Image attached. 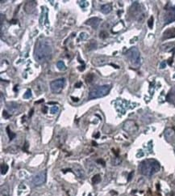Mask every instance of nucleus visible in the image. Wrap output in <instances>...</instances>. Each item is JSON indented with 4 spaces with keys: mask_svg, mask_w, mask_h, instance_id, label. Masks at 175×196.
Here are the masks:
<instances>
[{
    "mask_svg": "<svg viewBox=\"0 0 175 196\" xmlns=\"http://www.w3.org/2000/svg\"><path fill=\"white\" fill-rule=\"evenodd\" d=\"M94 78H95V76H94V75L93 74H88V76L86 77V82L87 83H91L93 80H94Z\"/></svg>",
    "mask_w": 175,
    "mask_h": 196,
    "instance_id": "a878e982",
    "label": "nucleus"
},
{
    "mask_svg": "<svg viewBox=\"0 0 175 196\" xmlns=\"http://www.w3.org/2000/svg\"><path fill=\"white\" fill-rule=\"evenodd\" d=\"M42 111L44 113H47V107H46V106H45V107H44V109H42Z\"/></svg>",
    "mask_w": 175,
    "mask_h": 196,
    "instance_id": "4c0bfd02",
    "label": "nucleus"
},
{
    "mask_svg": "<svg viewBox=\"0 0 175 196\" xmlns=\"http://www.w3.org/2000/svg\"><path fill=\"white\" fill-rule=\"evenodd\" d=\"M160 163L154 159H148L142 161L139 165L140 174L147 177H151L160 171Z\"/></svg>",
    "mask_w": 175,
    "mask_h": 196,
    "instance_id": "f03ea898",
    "label": "nucleus"
},
{
    "mask_svg": "<svg viewBox=\"0 0 175 196\" xmlns=\"http://www.w3.org/2000/svg\"><path fill=\"white\" fill-rule=\"evenodd\" d=\"M7 132H8V137H9V139H10V140H12L13 139L15 138V136H16V135H15L14 132H12V131H11L10 130V127H7Z\"/></svg>",
    "mask_w": 175,
    "mask_h": 196,
    "instance_id": "393cba45",
    "label": "nucleus"
},
{
    "mask_svg": "<svg viewBox=\"0 0 175 196\" xmlns=\"http://www.w3.org/2000/svg\"><path fill=\"white\" fill-rule=\"evenodd\" d=\"M165 66H166V63H165V61H163L162 63H161L160 64V67L161 68H165Z\"/></svg>",
    "mask_w": 175,
    "mask_h": 196,
    "instance_id": "c9c22d12",
    "label": "nucleus"
},
{
    "mask_svg": "<svg viewBox=\"0 0 175 196\" xmlns=\"http://www.w3.org/2000/svg\"><path fill=\"white\" fill-rule=\"evenodd\" d=\"M53 54L52 42L48 39L38 41L35 45L34 58L40 63H45L51 58Z\"/></svg>",
    "mask_w": 175,
    "mask_h": 196,
    "instance_id": "f257e3e1",
    "label": "nucleus"
},
{
    "mask_svg": "<svg viewBox=\"0 0 175 196\" xmlns=\"http://www.w3.org/2000/svg\"><path fill=\"white\" fill-rule=\"evenodd\" d=\"M28 142H26V143H25V144H24V146H23V151H27V150H28Z\"/></svg>",
    "mask_w": 175,
    "mask_h": 196,
    "instance_id": "f704fd0d",
    "label": "nucleus"
},
{
    "mask_svg": "<svg viewBox=\"0 0 175 196\" xmlns=\"http://www.w3.org/2000/svg\"><path fill=\"white\" fill-rule=\"evenodd\" d=\"M80 86H82V83H81V82H79V83L75 84V87H77V88H80Z\"/></svg>",
    "mask_w": 175,
    "mask_h": 196,
    "instance_id": "58836bf2",
    "label": "nucleus"
},
{
    "mask_svg": "<svg viewBox=\"0 0 175 196\" xmlns=\"http://www.w3.org/2000/svg\"><path fill=\"white\" fill-rule=\"evenodd\" d=\"M148 25L149 27V28H153V17H150V19L148 21Z\"/></svg>",
    "mask_w": 175,
    "mask_h": 196,
    "instance_id": "c85d7f7f",
    "label": "nucleus"
},
{
    "mask_svg": "<svg viewBox=\"0 0 175 196\" xmlns=\"http://www.w3.org/2000/svg\"><path fill=\"white\" fill-rule=\"evenodd\" d=\"M173 38H175V28H168L167 30H165L163 33V40H167V39Z\"/></svg>",
    "mask_w": 175,
    "mask_h": 196,
    "instance_id": "4468645a",
    "label": "nucleus"
},
{
    "mask_svg": "<svg viewBox=\"0 0 175 196\" xmlns=\"http://www.w3.org/2000/svg\"><path fill=\"white\" fill-rule=\"evenodd\" d=\"M74 173L76 174V176L78 177V178L80 179H84L85 178V172L83 170V168H81L79 165H75L73 168Z\"/></svg>",
    "mask_w": 175,
    "mask_h": 196,
    "instance_id": "2eb2a0df",
    "label": "nucleus"
},
{
    "mask_svg": "<svg viewBox=\"0 0 175 196\" xmlns=\"http://www.w3.org/2000/svg\"><path fill=\"white\" fill-rule=\"evenodd\" d=\"M36 7V1H28L24 6V11L28 14H33L35 11Z\"/></svg>",
    "mask_w": 175,
    "mask_h": 196,
    "instance_id": "9d476101",
    "label": "nucleus"
},
{
    "mask_svg": "<svg viewBox=\"0 0 175 196\" xmlns=\"http://www.w3.org/2000/svg\"><path fill=\"white\" fill-rule=\"evenodd\" d=\"M72 98V99H73V101H78V98H74V97H71Z\"/></svg>",
    "mask_w": 175,
    "mask_h": 196,
    "instance_id": "a19ab883",
    "label": "nucleus"
},
{
    "mask_svg": "<svg viewBox=\"0 0 175 196\" xmlns=\"http://www.w3.org/2000/svg\"><path fill=\"white\" fill-rule=\"evenodd\" d=\"M79 4H80V6L83 8H86L88 6V3L86 1H80V2H79Z\"/></svg>",
    "mask_w": 175,
    "mask_h": 196,
    "instance_id": "7c9ffc66",
    "label": "nucleus"
},
{
    "mask_svg": "<svg viewBox=\"0 0 175 196\" xmlns=\"http://www.w3.org/2000/svg\"><path fill=\"white\" fill-rule=\"evenodd\" d=\"M101 181V176L99 174H96L92 178L93 184H98Z\"/></svg>",
    "mask_w": 175,
    "mask_h": 196,
    "instance_id": "b1692460",
    "label": "nucleus"
},
{
    "mask_svg": "<svg viewBox=\"0 0 175 196\" xmlns=\"http://www.w3.org/2000/svg\"><path fill=\"white\" fill-rule=\"evenodd\" d=\"M1 196H9V187L7 185L1 186Z\"/></svg>",
    "mask_w": 175,
    "mask_h": 196,
    "instance_id": "6ab92c4d",
    "label": "nucleus"
},
{
    "mask_svg": "<svg viewBox=\"0 0 175 196\" xmlns=\"http://www.w3.org/2000/svg\"><path fill=\"white\" fill-rule=\"evenodd\" d=\"M8 165L7 164H2L1 165V174L4 175L8 173Z\"/></svg>",
    "mask_w": 175,
    "mask_h": 196,
    "instance_id": "5701e85b",
    "label": "nucleus"
},
{
    "mask_svg": "<svg viewBox=\"0 0 175 196\" xmlns=\"http://www.w3.org/2000/svg\"><path fill=\"white\" fill-rule=\"evenodd\" d=\"M174 152H175V147H174Z\"/></svg>",
    "mask_w": 175,
    "mask_h": 196,
    "instance_id": "37998d69",
    "label": "nucleus"
},
{
    "mask_svg": "<svg viewBox=\"0 0 175 196\" xmlns=\"http://www.w3.org/2000/svg\"><path fill=\"white\" fill-rule=\"evenodd\" d=\"M107 63H108V60L103 56H98V57H96V58L92 59V63L96 67H101V66L105 65Z\"/></svg>",
    "mask_w": 175,
    "mask_h": 196,
    "instance_id": "9b49d317",
    "label": "nucleus"
},
{
    "mask_svg": "<svg viewBox=\"0 0 175 196\" xmlns=\"http://www.w3.org/2000/svg\"><path fill=\"white\" fill-rule=\"evenodd\" d=\"M65 84V79H58L56 80L52 81L50 83V88L53 93H60L62 89L64 88V86Z\"/></svg>",
    "mask_w": 175,
    "mask_h": 196,
    "instance_id": "39448f33",
    "label": "nucleus"
},
{
    "mask_svg": "<svg viewBox=\"0 0 175 196\" xmlns=\"http://www.w3.org/2000/svg\"><path fill=\"white\" fill-rule=\"evenodd\" d=\"M30 97H32V92L30 89H28L27 92L23 94V98L24 99H29Z\"/></svg>",
    "mask_w": 175,
    "mask_h": 196,
    "instance_id": "cd10ccee",
    "label": "nucleus"
},
{
    "mask_svg": "<svg viewBox=\"0 0 175 196\" xmlns=\"http://www.w3.org/2000/svg\"><path fill=\"white\" fill-rule=\"evenodd\" d=\"M111 86L108 84H105V85L98 86L97 88H95L94 89L90 91L89 93V96L88 98L91 100V99H97V98L103 97L105 96L106 95H108V93L110 92Z\"/></svg>",
    "mask_w": 175,
    "mask_h": 196,
    "instance_id": "20e7f679",
    "label": "nucleus"
},
{
    "mask_svg": "<svg viewBox=\"0 0 175 196\" xmlns=\"http://www.w3.org/2000/svg\"><path fill=\"white\" fill-rule=\"evenodd\" d=\"M59 112V107L58 106H53V107H51L50 108V113H52V114H55V113H58Z\"/></svg>",
    "mask_w": 175,
    "mask_h": 196,
    "instance_id": "bb28decb",
    "label": "nucleus"
},
{
    "mask_svg": "<svg viewBox=\"0 0 175 196\" xmlns=\"http://www.w3.org/2000/svg\"><path fill=\"white\" fill-rule=\"evenodd\" d=\"M87 37H88L87 34H86V33H82L80 34V38H82V39H83V40H84V39H86V38H87Z\"/></svg>",
    "mask_w": 175,
    "mask_h": 196,
    "instance_id": "473e14b6",
    "label": "nucleus"
},
{
    "mask_svg": "<svg viewBox=\"0 0 175 196\" xmlns=\"http://www.w3.org/2000/svg\"><path fill=\"white\" fill-rule=\"evenodd\" d=\"M174 78H175V76H174Z\"/></svg>",
    "mask_w": 175,
    "mask_h": 196,
    "instance_id": "c03bdc74",
    "label": "nucleus"
},
{
    "mask_svg": "<svg viewBox=\"0 0 175 196\" xmlns=\"http://www.w3.org/2000/svg\"><path fill=\"white\" fill-rule=\"evenodd\" d=\"M130 13L133 17L138 20H141V16H142L143 18L145 17L144 13H143L142 11V9H141V7H140V4L138 3V2H135V3L133 4V6L131 7Z\"/></svg>",
    "mask_w": 175,
    "mask_h": 196,
    "instance_id": "423d86ee",
    "label": "nucleus"
},
{
    "mask_svg": "<svg viewBox=\"0 0 175 196\" xmlns=\"http://www.w3.org/2000/svg\"><path fill=\"white\" fill-rule=\"evenodd\" d=\"M45 181H46V172L45 171L40 172L33 177V183L36 186H41L45 183Z\"/></svg>",
    "mask_w": 175,
    "mask_h": 196,
    "instance_id": "0eeeda50",
    "label": "nucleus"
},
{
    "mask_svg": "<svg viewBox=\"0 0 175 196\" xmlns=\"http://www.w3.org/2000/svg\"><path fill=\"white\" fill-rule=\"evenodd\" d=\"M164 21H165V24L175 21V7L167 9L165 17H164Z\"/></svg>",
    "mask_w": 175,
    "mask_h": 196,
    "instance_id": "6e6552de",
    "label": "nucleus"
},
{
    "mask_svg": "<svg viewBox=\"0 0 175 196\" xmlns=\"http://www.w3.org/2000/svg\"><path fill=\"white\" fill-rule=\"evenodd\" d=\"M19 108V105L15 102H11L8 104V109L10 110V112H15Z\"/></svg>",
    "mask_w": 175,
    "mask_h": 196,
    "instance_id": "a211bd4d",
    "label": "nucleus"
},
{
    "mask_svg": "<svg viewBox=\"0 0 175 196\" xmlns=\"http://www.w3.org/2000/svg\"><path fill=\"white\" fill-rule=\"evenodd\" d=\"M126 57L130 65L134 68H138L141 64L140 53L136 47H132L126 52Z\"/></svg>",
    "mask_w": 175,
    "mask_h": 196,
    "instance_id": "7ed1b4c3",
    "label": "nucleus"
},
{
    "mask_svg": "<svg viewBox=\"0 0 175 196\" xmlns=\"http://www.w3.org/2000/svg\"><path fill=\"white\" fill-rule=\"evenodd\" d=\"M88 50H90V51H92V50H95L97 48V42H96V41L95 40H91L89 42L87 45Z\"/></svg>",
    "mask_w": 175,
    "mask_h": 196,
    "instance_id": "aec40b11",
    "label": "nucleus"
},
{
    "mask_svg": "<svg viewBox=\"0 0 175 196\" xmlns=\"http://www.w3.org/2000/svg\"><path fill=\"white\" fill-rule=\"evenodd\" d=\"M97 163L102 164L103 166H105V165H106L105 161H103V160H102V159H98V160H97Z\"/></svg>",
    "mask_w": 175,
    "mask_h": 196,
    "instance_id": "72a5a7b5",
    "label": "nucleus"
},
{
    "mask_svg": "<svg viewBox=\"0 0 175 196\" xmlns=\"http://www.w3.org/2000/svg\"><path fill=\"white\" fill-rule=\"evenodd\" d=\"M173 49V45L172 44H166V45H164L161 46V50L164 51H171Z\"/></svg>",
    "mask_w": 175,
    "mask_h": 196,
    "instance_id": "412c9836",
    "label": "nucleus"
},
{
    "mask_svg": "<svg viewBox=\"0 0 175 196\" xmlns=\"http://www.w3.org/2000/svg\"><path fill=\"white\" fill-rule=\"evenodd\" d=\"M57 67L60 70H66V67H65V63L63 61H58L57 63Z\"/></svg>",
    "mask_w": 175,
    "mask_h": 196,
    "instance_id": "4be33fe9",
    "label": "nucleus"
},
{
    "mask_svg": "<svg viewBox=\"0 0 175 196\" xmlns=\"http://www.w3.org/2000/svg\"><path fill=\"white\" fill-rule=\"evenodd\" d=\"M166 99L167 101L170 103H172L173 105L175 106V89H173L168 93L167 96H166Z\"/></svg>",
    "mask_w": 175,
    "mask_h": 196,
    "instance_id": "dca6fc26",
    "label": "nucleus"
},
{
    "mask_svg": "<svg viewBox=\"0 0 175 196\" xmlns=\"http://www.w3.org/2000/svg\"><path fill=\"white\" fill-rule=\"evenodd\" d=\"M165 139L168 142H171L175 138V131L173 128H167L164 133Z\"/></svg>",
    "mask_w": 175,
    "mask_h": 196,
    "instance_id": "f8f14e48",
    "label": "nucleus"
},
{
    "mask_svg": "<svg viewBox=\"0 0 175 196\" xmlns=\"http://www.w3.org/2000/svg\"><path fill=\"white\" fill-rule=\"evenodd\" d=\"M33 112H34V109H32V110H31V112L29 113V116H30V117L33 114Z\"/></svg>",
    "mask_w": 175,
    "mask_h": 196,
    "instance_id": "ea45409f",
    "label": "nucleus"
},
{
    "mask_svg": "<svg viewBox=\"0 0 175 196\" xmlns=\"http://www.w3.org/2000/svg\"><path fill=\"white\" fill-rule=\"evenodd\" d=\"M3 117H4V118H9L11 117L10 114H8V112H7V111H3Z\"/></svg>",
    "mask_w": 175,
    "mask_h": 196,
    "instance_id": "2f4dec72",
    "label": "nucleus"
},
{
    "mask_svg": "<svg viewBox=\"0 0 175 196\" xmlns=\"http://www.w3.org/2000/svg\"><path fill=\"white\" fill-rule=\"evenodd\" d=\"M98 136H99V133H98L97 135H96V136H95V138H98Z\"/></svg>",
    "mask_w": 175,
    "mask_h": 196,
    "instance_id": "79ce46f5",
    "label": "nucleus"
},
{
    "mask_svg": "<svg viewBox=\"0 0 175 196\" xmlns=\"http://www.w3.org/2000/svg\"><path fill=\"white\" fill-rule=\"evenodd\" d=\"M100 22H101L100 19H98V17H93L89 19L88 20H86V24L91 26L94 29H96V28L98 27V25H99Z\"/></svg>",
    "mask_w": 175,
    "mask_h": 196,
    "instance_id": "ddd939ff",
    "label": "nucleus"
},
{
    "mask_svg": "<svg viewBox=\"0 0 175 196\" xmlns=\"http://www.w3.org/2000/svg\"><path fill=\"white\" fill-rule=\"evenodd\" d=\"M133 174H134V172H131L130 174H129V175H128V181H131V179H132V178H133Z\"/></svg>",
    "mask_w": 175,
    "mask_h": 196,
    "instance_id": "e433bc0d",
    "label": "nucleus"
},
{
    "mask_svg": "<svg viewBox=\"0 0 175 196\" xmlns=\"http://www.w3.org/2000/svg\"><path fill=\"white\" fill-rule=\"evenodd\" d=\"M108 33H107V32H106V31H102V32H101V33H100V35H99V37L101 38H103V39H104V38H107V37H108Z\"/></svg>",
    "mask_w": 175,
    "mask_h": 196,
    "instance_id": "c756f323",
    "label": "nucleus"
},
{
    "mask_svg": "<svg viewBox=\"0 0 175 196\" xmlns=\"http://www.w3.org/2000/svg\"><path fill=\"white\" fill-rule=\"evenodd\" d=\"M111 4H104L101 7V11L104 14H108L111 11Z\"/></svg>",
    "mask_w": 175,
    "mask_h": 196,
    "instance_id": "f3484780",
    "label": "nucleus"
},
{
    "mask_svg": "<svg viewBox=\"0 0 175 196\" xmlns=\"http://www.w3.org/2000/svg\"><path fill=\"white\" fill-rule=\"evenodd\" d=\"M137 125L133 121H128L123 125V130L128 132V133H134V132L137 131Z\"/></svg>",
    "mask_w": 175,
    "mask_h": 196,
    "instance_id": "1a4fd4ad",
    "label": "nucleus"
}]
</instances>
